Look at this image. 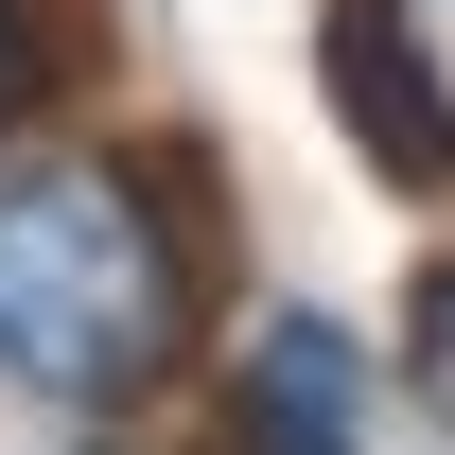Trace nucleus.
<instances>
[{"label":"nucleus","mask_w":455,"mask_h":455,"mask_svg":"<svg viewBox=\"0 0 455 455\" xmlns=\"http://www.w3.org/2000/svg\"><path fill=\"white\" fill-rule=\"evenodd\" d=\"M193 368V228L158 158L53 140L0 175V386L53 420H123L140 386Z\"/></svg>","instance_id":"f257e3e1"},{"label":"nucleus","mask_w":455,"mask_h":455,"mask_svg":"<svg viewBox=\"0 0 455 455\" xmlns=\"http://www.w3.org/2000/svg\"><path fill=\"white\" fill-rule=\"evenodd\" d=\"M333 106L403 193H455V0H333Z\"/></svg>","instance_id":"f03ea898"},{"label":"nucleus","mask_w":455,"mask_h":455,"mask_svg":"<svg viewBox=\"0 0 455 455\" xmlns=\"http://www.w3.org/2000/svg\"><path fill=\"white\" fill-rule=\"evenodd\" d=\"M228 455H368V350L333 315H245V350H228Z\"/></svg>","instance_id":"7ed1b4c3"},{"label":"nucleus","mask_w":455,"mask_h":455,"mask_svg":"<svg viewBox=\"0 0 455 455\" xmlns=\"http://www.w3.org/2000/svg\"><path fill=\"white\" fill-rule=\"evenodd\" d=\"M36 88H53V36H36V0H0V140L36 123Z\"/></svg>","instance_id":"20e7f679"},{"label":"nucleus","mask_w":455,"mask_h":455,"mask_svg":"<svg viewBox=\"0 0 455 455\" xmlns=\"http://www.w3.org/2000/svg\"><path fill=\"white\" fill-rule=\"evenodd\" d=\"M420 403H438V420H455V263H438V281H420Z\"/></svg>","instance_id":"39448f33"}]
</instances>
